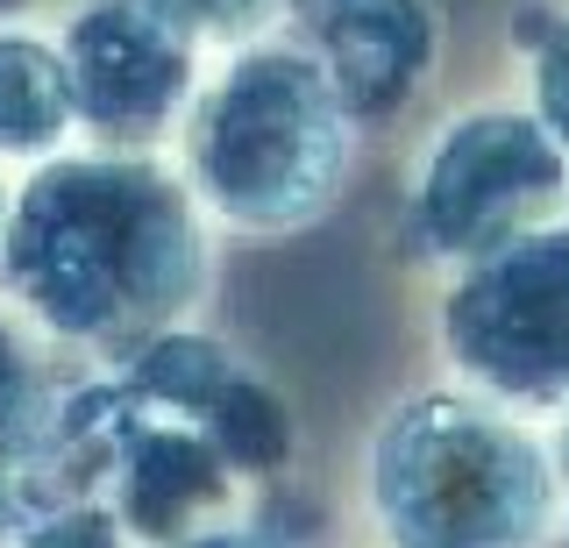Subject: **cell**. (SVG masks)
Returning <instances> with one entry per match:
<instances>
[{"label": "cell", "mask_w": 569, "mask_h": 548, "mask_svg": "<svg viewBox=\"0 0 569 548\" xmlns=\"http://www.w3.org/2000/svg\"><path fill=\"white\" fill-rule=\"evenodd\" d=\"M441 357L512 414L569 406V221L462 263L441 292Z\"/></svg>", "instance_id": "obj_5"}, {"label": "cell", "mask_w": 569, "mask_h": 548, "mask_svg": "<svg viewBox=\"0 0 569 548\" xmlns=\"http://www.w3.org/2000/svg\"><path fill=\"white\" fill-rule=\"evenodd\" d=\"M79 114H71V79L50 37L0 29V165H43L71 150Z\"/></svg>", "instance_id": "obj_9"}, {"label": "cell", "mask_w": 569, "mask_h": 548, "mask_svg": "<svg viewBox=\"0 0 569 548\" xmlns=\"http://www.w3.org/2000/svg\"><path fill=\"white\" fill-rule=\"evenodd\" d=\"M114 370L136 385V392L192 414L228 449V464H236L249 485L292 470V456H299L292 406H284L278 385L263 378L249 357H236L228 342H213V335H200V328H171V335H157V342H142L136 357L114 363Z\"/></svg>", "instance_id": "obj_7"}, {"label": "cell", "mask_w": 569, "mask_h": 548, "mask_svg": "<svg viewBox=\"0 0 569 548\" xmlns=\"http://www.w3.org/2000/svg\"><path fill=\"white\" fill-rule=\"evenodd\" d=\"M8 200H14V186H8V165H0V228H8Z\"/></svg>", "instance_id": "obj_15"}, {"label": "cell", "mask_w": 569, "mask_h": 548, "mask_svg": "<svg viewBox=\"0 0 569 548\" xmlns=\"http://www.w3.org/2000/svg\"><path fill=\"white\" fill-rule=\"evenodd\" d=\"M363 499L385 548H548L562 485L548 441L485 392H413L370 435Z\"/></svg>", "instance_id": "obj_3"}, {"label": "cell", "mask_w": 569, "mask_h": 548, "mask_svg": "<svg viewBox=\"0 0 569 548\" xmlns=\"http://www.w3.org/2000/svg\"><path fill=\"white\" fill-rule=\"evenodd\" d=\"M548 221H569V150L533 108H462L420 143L406 186V250L420 263L462 271Z\"/></svg>", "instance_id": "obj_4"}, {"label": "cell", "mask_w": 569, "mask_h": 548, "mask_svg": "<svg viewBox=\"0 0 569 548\" xmlns=\"http://www.w3.org/2000/svg\"><path fill=\"white\" fill-rule=\"evenodd\" d=\"M8 548H136V541L121 535V520L100 499H79V491H71V499H50L43 512H29L8 535Z\"/></svg>", "instance_id": "obj_10"}, {"label": "cell", "mask_w": 569, "mask_h": 548, "mask_svg": "<svg viewBox=\"0 0 569 548\" xmlns=\"http://www.w3.org/2000/svg\"><path fill=\"white\" fill-rule=\"evenodd\" d=\"M178 548H292V541L257 535V527H242V520H221V527H207V535H192V541H178Z\"/></svg>", "instance_id": "obj_13"}, {"label": "cell", "mask_w": 569, "mask_h": 548, "mask_svg": "<svg viewBox=\"0 0 569 548\" xmlns=\"http://www.w3.org/2000/svg\"><path fill=\"white\" fill-rule=\"evenodd\" d=\"M527 86H533L527 108L541 114V129L569 150V8L548 14V22L533 29V43H527Z\"/></svg>", "instance_id": "obj_12"}, {"label": "cell", "mask_w": 569, "mask_h": 548, "mask_svg": "<svg viewBox=\"0 0 569 548\" xmlns=\"http://www.w3.org/2000/svg\"><path fill=\"white\" fill-rule=\"evenodd\" d=\"M157 14H171L192 43H249L263 29H278L292 14V0H150Z\"/></svg>", "instance_id": "obj_11"}, {"label": "cell", "mask_w": 569, "mask_h": 548, "mask_svg": "<svg viewBox=\"0 0 569 548\" xmlns=\"http://www.w3.org/2000/svg\"><path fill=\"white\" fill-rule=\"evenodd\" d=\"M562 414V428H556V441H548V456H556V485H562V527H569V406H556Z\"/></svg>", "instance_id": "obj_14"}, {"label": "cell", "mask_w": 569, "mask_h": 548, "mask_svg": "<svg viewBox=\"0 0 569 548\" xmlns=\"http://www.w3.org/2000/svg\"><path fill=\"white\" fill-rule=\"evenodd\" d=\"M284 22L320 58L356 121L399 114L441 64L435 0H292Z\"/></svg>", "instance_id": "obj_8"}, {"label": "cell", "mask_w": 569, "mask_h": 548, "mask_svg": "<svg viewBox=\"0 0 569 548\" xmlns=\"http://www.w3.org/2000/svg\"><path fill=\"white\" fill-rule=\"evenodd\" d=\"M349 100L299 43V29H263L228 43V58L200 72L178 114V179L200 215L228 236H299L342 200L356 157Z\"/></svg>", "instance_id": "obj_2"}, {"label": "cell", "mask_w": 569, "mask_h": 548, "mask_svg": "<svg viewBox=\"0 0 569 548\" xmlns=\"http://www.w3.org/2000/svg\"><path fill=\"white\" fill-rule=\"evenodd\" d=\"M0 292L43 342L114 370L207 307L213 221L157 150H58L8 200Z\"/></svg>", "instance_id": "obj_1"}, {"label": "cell", "mask_w": 569, "mask_h": 548, "mask_svg": "<svg viewBox=\"0 0 569 548\" xmlns=\"http://www.w3.org/2000/svg\"><path fill=\"white\" fill-rule=\"evenodd\" d=\"M71 114L86 143L107 150H157L171 143L192 86H200V43L157 14L150 0H79L58 37Z\"/></svg>", "instance_id": "obj_6"}]
</instances>
